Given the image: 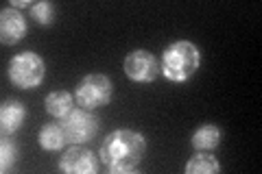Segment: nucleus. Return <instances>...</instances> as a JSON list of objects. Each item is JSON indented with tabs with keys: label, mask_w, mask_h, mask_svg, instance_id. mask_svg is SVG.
Here are the masks:
<instances>
[{
	"label": "nucleus",
	"mask_w": 262,
	"mask_h": 174,
	"mask_svg": "<svg viewBox=\"0 0 262 174\" xmlns=\"http://www.w3.org/2000/svg\"><path fill=\"white\" fill-rule=\"evenodd\" d=\"M146 139L131 129H118L103 139L98 159L110 172H134L144 159Z\"/></svg>",
	"instance_id": "1"
},
{
	"label": "nucleus",
	"mask_w": 262,
	"mask_h": 174,
	"mask_svg": "<svg viewBox=\"0 0 262 174\" xmlns=\"http://www.w3.org/2000/svg\"><path fill=\"white\" fill-rule=\"evenodd\" d=\"M201 65V53L192 41L179 39L164 48L160 74H164L170 83H186L194 77V72Z\"/></svg>",
	"instance_id": "2"
},
{
	"label": "nucleus",
	"mask_w": 262,
	"mask_h": 174,
	"mask_svg": "<svg viewBox=\"0 0 262 174\" xmlns=\"http://www.w3.org/2000/svg\"><path fill=\"white\" fill-rule=\"evenodd\" d=\"M7 77H9L11 85L18 89H35L42 85L46 77V63L37 53L24 51L11 57L9 68H7Z\"/></svg>",
	"instance_id": "3"
},
{
	"label": "nucleus",
	"mask_w": 262,
	"mask_h": 174,
	"mask_svg": "<svg viewBox=\"0 0 262 174\" xmlns=\"http://www.w3.org/2000/svg\"><path fill=\"white\" fill-rule=\"evenodd\" d=\"M114 87L112 81L105 77V74H88L79 81V85L75 89V101L79 103V107L83 109H101L112 101Z\"/></svg>",
	"instance_id": "4"
},
{
	"label": "nucleus",
	"mask_w": 262,
	"mask_h": 174,
	"mask_svg": "<svg viewBox=\"0 0 262 174\" xmlns=\"http://www.w3.org/2000/svg\"><path fill=\"white\" fill-rule=\"evenodd\" d=\"M98 122L101 120L90 109L79 107V109H72L66 118H61L59 124L66 133L68 144H88V142H92V137L96 135Z\"/></svg>",
	"instance_id": "5"
},
{
	"label": "nucleus",
	"mask_w": 262,
	"mask_h": 174,
	"mask_svg": "<svg viewBox=\"0 0 262 174\" xmlns=\"http://www.w3.org/2000/svg\"><path fill=\"white\" fill-rule=\"evenodd\" d=\"M122 70H125L127 79L134 83H153L160 77V61L151 51L138 48L125 57Z\"/></svg>",
	"instance_id": "6"
},
{
	"label": "nucleus",
	"mask_w": 262,
	"mask_h": 174,
	"mask_svg": "<svg viewBox=\"0 0 262 174\" xmlns=\"http://www.w3.org/2000/svg\"><path fill=\"white\" fill-rule=\"evenodd\" d=\"M98 168L96 155L81 144H72L59 159V170L66 174H96Z\"/></svg>",
	"instance_id": "7"
},
{
	"label": "nucleus",
	"mask_w": 262,
	"mask_h": 174,
	"mask_svg": "<svg viewBox=\"0 0 262 174\" xmlns=\"http://www.w3.org/2000/svg\"><path fill=\"white\" fill-rule=\"evenodd\" d=\"M27 18L13 7H5L0 11V41L5 46H13L27 35Z\"/></svg>",
	"instance_id": "8"
},
{
	"label": "nucleus",
	"mask_w": 262,
	"mask_h": 174,
	"mask_svg": "<svg viewBox=\"0 0 262 174\" xmlns=\"http://www.w3.org/2000/svg\"><path fill=\"white\" fill-rule=\"evenodd\" d=\"M27 105L20 101H5L0 107V131L3 135H13L15 131L22 129V124L27 122Z\"/></svg>",
	"instance_id": "9"
},
{
	"label": "nucleus",
	"mask_w": 262,
	"mask_h": 174,
	"mask_svg": "<svg viewBox=\"0 0 262 174\" xmlns=\"http://www.w3.org/2000/svg\"><path fill=\"white\" fill-rule=\"evenodd\" d=\"M221 139H223V131L216 124H203L192 133L190 144L194 151H214V148H219Z\"/></svg>",
	"instance_id": "10"
},
{
	"label": "nucleus",
	"mask_w": 262,
	"mask_h": 174,
	"mask_svg": "<svg viewBox=\"0 0 262 174\" xmlns=\"http://www.w3.org/2000/svg\"><path fill=\"white\" fill-rule=\"evenodd\" d=\"M46 111L53 115V118H66L72 109H75V96H72L70 92H66V89H55V92H51L46 96Z\"/></svg>",
	"instance_id": "11"
},
{
	"label": "nucleus",
	"mask_w": 262,
	"mask_h": 174,
	"mask_svg": "<svg viewBox=\"0 0 262 174\" xmlns=\"http://www.w3.org/2000/svg\"><path fill=\"white\" fill-rule=\"evenodd\" d=\"M37 144H39V148H44V151H48V153L61 151V148L68 144L61 124H44L37 133Z\"/></svg>",
	"instance_id": "12"
},
{
	"label": "nucleus",
	"mask_w": 262,
	"mask_h": 174,
	"mask_svg": "<svg viewBox=\"0 0 262 174\" xmlns=\"http://www.w3.org/2000/svg\"><path fill=\"white\" fill-rule=\"evenodd\" d=\"M186 174H219L221 172V163L216 161L214 155H210L208 151H196L194 157L188 159L184 165Z\"/></svg>",
	"instance_id": "13"
},
{
	"label": "nucleus",
	"mask_w": 262,
	"mask_h": 174,
	"mask_svg": "<svg viewBox=\"0 0 262 174\" xmlns=\"http://www.w3.org/2000/svg\"><path fill=\"white\" fill-rule=\"evenodd\" d=\"M18 159V148H15L13 139L5 135V139L0 142V172L7 174L13 170V163Z\"/></svg>",
	"instance_id": "14"
},
{
	"label": "nucleus",
	"mask_w": 262,
	"mask_h": 174,
	"mask_svg": "<svg viewBox=\"0 0 262 174\" xmlns=\"http://www.w3.org/2000/svg\"><path fill=\"white\" fill-rule=\"evenodd\" d=\"M31 18L35 20L37 24H42V27H48V24H53V20H55V5L48 3V0H42V3H33V7H31Z\"/></svg>",
	"instance_id": "15"
},
{
	"label": "nucleus",
	"mask_w": 262,
	"mask_h": 174,
	"mask_svg": "<svg viewBox=\"0 0 262 174\" xmlns=\"http://www.w3.org/2000/svg\"><path fill=\"white\" fill-rule=\"evenodd\" d=\"M11 7L13 9H22V7H33L31 0H11Z\"/></svg>",
	"instance_id": "16"
}]
</instances>
